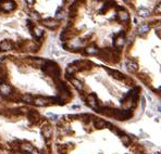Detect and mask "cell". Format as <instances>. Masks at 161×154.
<instances>
[{
    "label": "cell",
    "mask_w": 161,
    "mask_h": 154,
    "mask_svg": "<svg viewBox=\"0 0 161 154\" xmlns=\"http://www.w3.org/2000/svg\"><path fill=\"white\" fill-rule=\"evenodd\" d=\"M70 80H71L72 85H73L77 90H80V91L83 90V84H82L81 80H78L77 78H72V77H70Z\"/></svg>",
    "instance_id": "6da1fadb"
},
{
    "label": "cell",
    "mask_w": 161,
    "mask_h": 154,
    "mask_svg": "<svg viewBox=\"0 0 161 154\" xmlns=\"http://www.w3.org/2000/svg\"><path fill=\"white\" fill-rule=\"evenodd\" d=\"M149 29H150V27H149L148 24H142L138 26V28H137V33H138L139 35H145L146 33L149 32Z\"/></svg>",
    "instance_id": "7a4b0ae2"
},
{
    "label": "cell",
    "mask_w": 161,
    "mask_h": 154,
    "mask_svg": "<svg viewBox=\"0 0 161 154\" xmlns=\"http://www.w3.org/2000/svg\"><path fill=\"white\" fill-rule=\"evenodd\" d=\"M94 126H95V128H97V129H100V128H104L106 126H109V123L104 122V120H95Z\"/></svg>",
    "instance_id": "3957f363"
},
{
    "label": "cell",
    "mask_w": 161,
    "mask_h": 154,
    "mask_svg": "<svg viewBox=\"0 0 161 154\" xmlns=\"http://www.w3.org/2000/svg\"><path fill=\"white\" fill-rule=\"evenodd\" d=\"M125 66L130 72H135L137 69V64L133 61H126L125 62Z\"/></svg>",
    "instance_id": "277c9868"
},
{
    "label": "cell",
    "mask_w": 161,
    "mask_h": 154,
    "mask_svg": "<svg viewBox=\"0 0 161 154\" xmlns=\"http://www.w3.org/2000/svg\"><path fill=\"white\" fill-rule=\"evenodd\" d=\"M120 140H121V142H122L123 145H129V144L131 143L130 137H127L126 135H122V136H120Z\"/></svg>",
    "instance_id": "5b68a950"
},
{
    "label": "cell",
    "mask_w": 161,
    "mask_h": 154,
    "mask_svg": "<svg viewBox=\"0 0 161 154\" xmlns=\"http://www.w3.org/2000/svg\"><path fill=\"white\" fill-rule=\"evenodd\" d=\"M138 14L142 16V17H147V16L150 15V12L146 9H139L138 10Z\"/></svg>",
    "instance_id": "8992f818"
},
{
    "label": "cell",
    "mask_w": 161,
    "mask_h": 154,
    "mask_svg": "<svg viewBox=\"0 0 161 154\" xmlns=\"http://www.w3.org/2000/svg\"><path fill=\"white\" fill-rule=\"evenodd\" d=\"M141 102H142V109L145 110V108H146V99L144 97H141Z\"/></svg>",
    "instance_id": "52a82bcc"
},
{
    "label": "cell",
    "mask_w": 161,
    "mask_h": 154,
    "mask_svg": "<svg viewBox=\"0 0 161 154\" xmlns=\"http://www.w3.org/2000/svg\"><path fill=\"white\" fill-rule=\"evenodd\" d=\"M156 11H157L158 13H161V3H160L158 7H157V8H156Z\"/></svg>",
    "instance_id": "ba28073f"
},
{
    "label": "cell",
    "mask_w": 161,
    "mask_h": 154,
    "mask_svg": "<svg viewBox=\"0 0 161 154\" xmlns=\"http://www.w3.org/2000/svg\"><path fill=\"white\" fill-rule=\"evenodd\" d=\"M144 143L147 144V145H148V146H153V143H150V142H147V141H145V142H144Z\"/></svg>",
    "instance_id": "9c48e42d"
},
{
    "label": "cell",
    "mask_w": 161,
    "mask_h": 154,
    "mask_svg": "<svg viewBox=\"0 0 161 154\" xmlns=\"http://www.w3.org/2000/svg\"><path fill=\"white\" fill-rule=\"evenodd\" d=\"M158 109H159V111L161 112V105H159V106H158Z\"/></svg>",
    "instance_id": "30bf717a"
},
{
    "label": "cell",
    "mask_w": 161,
    "mask_h": 154,
    "mask_svg": "<svg viewBox=\"0 0 161 154\" xmlns=\"http://www.w3.org/2000/svg\"><path fill=\"white\" fill-rule=\"evenodd\" d=\"M124 1H126V2H129V1H130V0H124Z\"/></svg>",
    "instance_id": "8fae6325"
}]
</instances>
